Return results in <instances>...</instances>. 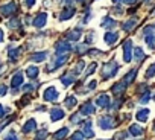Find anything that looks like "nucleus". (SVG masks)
<instances>
[{"mask_svg": "<svg viewBox=\"0 0 155 140\" xmlns=\"http://www.w3.org/2000/svg\"><path fill=\"white\" fill-rule=\"evenodd\" d=\"M61 82L67 87V85H70V84H73L74 82V76H73V73H67V75H64L62 78H61Z\"/></svg>", "mask_w": 155, "mask_h": 140, "instance_id": "27", "label": "nucleus"}, {"mask_svg": "<svg viewBox=\"0 0 155 140\" xmlns=\"http://www.w3.org/2000/svg\"><path fill=\"white\" fill-rule=\"evenodd\" d=\"M113 2H116V3H117V2H120V0H113Z\"/></svg>", "mask_w": 155, "mask_h": 140, "instance_id": "45", "label": "nucleus"}, {"mask_svg": "<svg viewBox=\"0 0 155 140\" xmlns=\"http://www.w3.org/2000/svg\"><path fill=\"white\" fill-rule=\"evenodd\" d=\"M135 76H137V68H132V70H129V73H126L125 76H123V84L125 85H129L134 79H135Z\"/></svg>", "mask_w": 155, "mask_h": 140, "instance_id": "11", "label": "nucleus"}, {"mask_svg": "<svg viewBox=\"0 0 155 140\" xmlns=\"http://www.w3.org/2000/svg\"><path fill=\"white\" fill-rule=\"evenodd\" d=\"M117 70H119V64H117L114 59H111L110 62H107V64L104 65V68H102V76H104V79L113 78V76L117 73Z\"/></svg>", "mask_w": 155, "mask_h": 140, "instance_id": "1", "label": "nucleus"}, {"mask_svg": "<svg viewBox=\"0 0 155 140\" xmlns=\"http://www.w3.org/2000/svg\"><path fill=\"white\" fill-rule=\"evenodd\" d=\"M34 3H35V0H26V6H28V8H32Z\"/></svg>", "mask_w": 155, "mask_h": 140, "instance_id": "39", "label": "nucleus"}, {"mask_svg": "<svg viewBox=\"0 0 155 140\" xmlns=\"http://www.w3.org/2000/svg\"><path fill=\"white\" fill-rule=\"evenodd\" d=\"M146 2H149V0H146Z\"/></svg>", "mask_w": 155, "mask_h": 140, "instance_id": "49", "label": "nucleus"}, {"mask_svg": "<svg viewBox=\"0 0 155 140\" xmlns=\"http://www.w3.org/2000/svg\"><path fill=\"white\" fill-rule=\"evenodd\" d=\"M64 105L67 107V108H73L74 105H76V98L74 96H67V99H65V102H64Z\"/></svg>", "mask_w": 155, "mask_h": 140, "instance_id": "30", "label": "nucleus"}, {"mask_svg": "<svg viewBox=\"0 0 155 140\" xmlns=\"http://www.w3.org/2000/svg\"><path fill=\"white\" fill-rule=\"evenodd\" d=\"M2 41H3V31L0 29V43H2Z\"/></svg>", "mask_w": 155, "mask_h": 140, "instance_id": "43", "label": "nucleus"}, {"mask_svg": "<svg viewBox=\"0 0 155 140\" xmlns=\"http://www.w3.org/2000/svg\"><path fill=\"white\" fill-rule=\"evenodd\" d=\"M153 76H155V62L147 67L146 73H144V78H146V79H150V78H153Z\"/></svg>", "mask_w": 155, "mask_h": 140, "instance_id": "28", "label": "nucleus"}, {"mask_svg": "<svg viewBox=\"0 0 155 140\" xmlns=\"http://www.w3.org/2000/svg\"><path fill=\"white\" fill-rule=\"evenodd\" d=\"M84 65H85V64H84V61H79V62H78V65L74 67V73H81Z\"/></svg>", "mask_w": 155, "mask_h": 140, "instance_id": "35", "label": "nucleus"}, {"mask_svg": "<svg viewBox=\"0 0 155 140\" xmlns=\"http://www.w3.org/2000/svg\"><path fill=\"white\" fill-rule=\"evenodd\" d=\"M96 85H97V82H96V81H93V82H90V85H88V88H90V90H93V88H94Z\"/></svg>", "mask_w": 155, "mask_h": 140, "instance_id": "41", "label": "nucleus"}, {"mask_svg": "<svg viewBox=\"0 0 155 140\" xmlns=\"http://www.w3.org/2000/svg\"><path fill=\"white\" fill-rule=\"evenodd\" d=\"M34 129H37V122H35L34 119H29V120L23 125V132H31V131H34Z\"/></svg>", "mask_w": 155, "mask_h": 140, "instance_id": "20", "label": "nucleus"}, {"mask_svg": "<svg viewBox=\"0 0 155 140\" xmlns=\"http://www.w3.org/2000/svg\"><path fill=\"white\" fill-rule=\"evenodd\" d=\"M144 52H143V49L141 47H135L134 49V59L137 61V62H141L143 59H144Z\"/></svg>", "mask_w": 155, "mask_h": 140, "instance_id": "23", "label": "nucleus"}, {"mask_svg": "<svg viewBox=\"0 0 155 140\" xmlns=\"http://www.w3.org/2000/svg\"><path fill=\"white\" fill-rule=\"evenodd\" d=\"M3 95H6V85H0V96H3Z\"/></svg>", "mask_w": 155, "mask_h": 140, "instance_id": "38", "label": "nucleus"}, {"mask_svg": "<svg viewBox=\"0 0 155 140\" xmlns=\"http://www.w3.org/2000/svg\"><path fill=\"white\" fill-rule=\"evenodd\" d=\"M21 84H23V73H21V72H17V73L12 76L11 85H12V88H17V87H20Z\"/></svg>", "mask_w": 155, "mask_h": 140, "instance_id": "15", "label": "nucleus"}, {"mask_svg": "<svg viewBox=\"0 0 155 140\" xmlns=\"http://www.w3.org/2000/svg\"><path fill=\"white\" fill-rule=\"evenodd\" d=\"M94 110H96V107H94L91 102H87V104H84V105L81 107V114H84V116H90V114L94 113Z\"/></svg>", "mask_w": 155, "mask_h": 140, "instance_id": "13", "label": "nucleus"}, {"mask_svg": "<svg viewBox=\"0 0 155 140\" xmlns=\"http://www.w3.org/2000/svg\"><path fill=\"white\" fill-rule=\"evenodd\" d=\"M153 129H155V123H153Z\"/></svg>", "mask_w": 155, "mask_h": 140, "instance_id": "47", "label": "nucleus"}, {"mask_svg": "<svg viewBox=\"0 0 155 140\" xmlns=\"http://www.w3.org/2000/svg\"><path fill=\"white\" fill-rule=\"evenodd\" d=\"M110 104H111V101H110V96L108 95H101L97 99H96V105L97 107H102V108H107V107H110Z\"/></svg>", "mask_w": 155, "mask_h": 140, "instance_id": "8", "label": "nucleus"}, {"mask_svg": "<svg viewBox=\"0 0 155 140\" xmlns=\"http://www.w3.org/2000/svg\"><path fill=\"white\" fill-rule=\"evenodd\" d=\"M67 134H68V129H67V128H61V129H58V131L53 134V140H62Z\"/></svg>", "mask_w": 155, "mask_h": 140, "instance_id": "24", "label": "nucleus"}, {"mask_svg": "<svg viewBox=\"0 0 155 140\" xmlns=\"http://www.w3.org/2000/svg\"><path fill=\"white\" fill-rule=\"evenodd\" d=\"M116 25H117V22L113 20V18H110V17L104 18V22H102V26H104V28H114Z\"/></svg>", "mask_w": 155, "mask_h": 140, "instance_id": "29", "label": "nucleus"}, {"mask_svg": "<svg viewBox=\"0 0 155 140\" xmlns=\"http://www.w3.org/2000/svg\"><path fill=\"white\" fill-rule=\"evenodd\" d=\"M123 2H125V3H128V5H132V3H135V2H137V0H123Z\"/></svg>", "mask_w": 155, "mask_h": 140, "instance_id": "42", "label": "nucleus"}, {"mask_svg": "<svg viewBox=\"0 0 155 140\" xmlns=\"http://www.w3.org/2000/svg\"><path fill=\"white\" fill-rule=\"evenodd\" d=\"M82 134H84V138H91V137L94 135V132L91 131V122H90V120H87V123H85V126H84Z\"/></svg>", "mask_w": 155, "mask_h": 140, "instance_id": "21", "label": "nucleus"}, {"mask_svg": "<svg viewBox=\"0 0 155 140\" xmlns=\"http://www.w3.org/2000/svg\"><path fill=\"white\" fill-rule=\"evenodd\" d=\"M125 90H126V85H125L123 82H117V84H114L113 88H111V92H113L114 96H122V95L125 93Z\"/></svg>", "mask_w": 155, "mask_h": 140, "instance_id": "10", "label": "nucleus"}, {"mask_svg": "<svg viewBox=\"0 0 155 140\" xmlns=\"http://www.w3.org/2000/svg\"><path fill=\"white\" fill-rule=\"evenodd\" d=\"M81 35H82L81 29H74V31H70V34H68L67 37H68V40H71V41H78V40L81 38Z\"/></svg>", "mask_w": 155, "mask_h": 140, "instance_id": "25", "label": "nucleus"}, {"mask_svg": "<svg viewBox=\"0 0 155 140\" xmlns=\"http://www.w3.org/2000/svg\"><path fill=\"white\" fill-rule=\"evenodd\" d=\"M126 135H128V134H126L125 131H122V132H117V134H116V137H114L113 140H123Z\"/></svg>", "mask_w": 155, "mask_h": 140, "instance_id": "37", "label": "nucleus"}, {"mask_svg": "<svg viewBox=\"0 0 155 140\" xmlns=\"http://www.w3.org/2000/svg\"><path fill=\"white\" fill-rule=\"evenodd\" d=\"M153 15H155V11H153Z\"/></svg>", "mask_w": 155, "mask_h": 140, "instance_id": "48", "label": "nucleus"}, {"mask_svg": "<svg viewBox=\"0 0 155 140\" xmlns=\"http://www.w3.org/2000/svg\"><path fill=\"white\" fill-rule=\"evenodd\" d=\"M131 59H132V41L126 40L123 43V61L131 62Z\"/></svg>", "mask_w": 155, "mask_h": 140, "instance_id": "3", "label": "nucleus"}, {"mask_svg": "<svg viewBox=\"0 0 155 140\" xmlns=\"http://www.w3.org/2000/svg\"><path fill=\"white\" fill-rule=\"evenodd\" d=\"M153 101H155V95H153Z\"/></svg>", "mask_w": 155, "mask_h": 140, "instance_id": "46", "label": "nucleus"}, {"mask_svg": "<svg viewBox=\"0 0 155 140\" xmlns=\"http://www.w3.org/2000/svg\"><path fill=\"white\" fill-rule=\"evenodd\" d=\"M129 132H131L134 137H138V135H143L144 129H143L140 125H131V126H129Z\"/></svg>", "mask_w": 155, "mask_h": 140, "instance_id": "22", "label": "nucleus"}, {"mask_svg": "<svg viewBox=\"0 0 155 140\" xmlns=\"http://www.w3.org/2000/svg\"><path fill=\"white\" fill-rule=\"evenodd\" d=\"M74 12H76L74 6H65V8L61 11V14H59V20H61V22H65V20H68L70 17H73Z\"/></svg>", "mask_w": 155, "mask_h": 140, "instance_id": "6", "label": "nucleus"}, {"mask_svg": "<svg viewBox=\"0 0 155 140\" xmlns=\"http://www.w3.org/2000/svg\"><path fill=\"white\" fill-rule=\"evenodd\" d=\"M17 9H18V8H17V3H15V2H9L8 5H5V6L0 8V14L9 17V15L15 14V12H17Z\"/></svg>", "mask_w": 155, "mask_h": 140, "instance_id": "4", "label": "nucleus"}, {"mask_svg": "<svg viewBox=\"0 0 155 140\" xmlns=\"http://www.w3.org/2000/svg\"><path fill=\"white\" fill-rule=\"evenodd\" d=\"M21 50H23V47H11V49H9V59H11V61L18 59Z\"/></svg>", "mask_w": 155, "mask_h": 140, "instance_id": "18", "label": "nucleus"}, {"mask_svg": "<svg viewBox=\"0 0 155 140\" xmlns=\"http://www.w3.org/2000/svg\"><path fill=\"white\" fill-rule=\"evenodd\" d=\"M5 113H6V110H5V108H3L2 105H0V119H2V117L5 116Z\"/></svg>", "mask_w": 155, "mask_h": 140, "instance_id": "40", "label": "nucleus"}, {"mask_svg": "<svg viewBox=\"0 0 155 140\" xmlns=\"http://www.w3.org/2000/svg\"><path fill=\"white\" fill-rule=\"evenodd\" d=\"M135 117H137L138 122H146L147 117H149V110H147V108H141V110H138L137 114H135Z\"/></svg>", "mask_w": 155, "mask_h": 140, "instance_id": "16", "label": "nucleus"}, {"mask_svg": "<svg viewBox=\"0 0 155 140\" xmlns=\"http://www.w3.org/2000/svg\"><path fill=\"white\" fill-rule=\"evenodd\" d=\"M46 22H47V14H46V12H41V14H38V15L34 18L32 25H34L35 28H43V26L46 25Z\"/></svg>", "mask_w": 155, "mask_h": 140, "instance_id": "7", "label": "nucleus"}, {"mask_svg": "<svg viewBox=\"0 0 155 140\" xmlns=\"http://www.w3.org/2000/svg\"><path fill=\"white\" fill-rule=\"evenodd\" d=\"M97 125H99L104 131H107V129L114 128V126L117 125V122H116L114 117H111V116H101L99 120H97Z\"/></svg>", "mask_w": 155, "mask_h": 140, "instance_id": "2", "label": "nucleus"}, {"mask_svg": "<svg viewBox=\"0 0 155 140\" xmlns=\"http://www.w3.org/2000/svg\"><path fill=\"white\" fill-rule=\"evenodd\" d=\"M38 73H40V70H38L37 65H29V67L26 68V75H28V78H31V79L37 78Z\"/></svg>", "mask_w": 155, "mask_h": 140, "instance_id": "19", "label": "nucleus"}, {"mask_svg": "<svg viewBox=\"0 0 155 140\" xmlns=\"http://www.w3.org/2000/svg\"><path fill=\"white\" fill-rule=\"evenodd\" d=\"M71 50V46L68 44V43H65V41H61V43H58L56 44V53L59 55L61 52L64 53V52H70Z\"/></svg>", "mask_w": 155, "mask_h": 140, "instance_id": "17", "label": "nucleus"}, {"mask_svg": "<svg viewBox=\"0 0 155 140\" xmlns=\"http://www.w3.org/2000/svg\"><path fill=\"white\" fill-rule=\"evenodd\" d=\"M8 26H9L11 29H17V28L20 26V22H18L17 18H11V20L8 22Z\"/></svg>", "mask_w": 155, "mask_h": 140, "instance_id": "32", "label": "nucleus"}, {"mask_svg": "<svg viewBox=\"0 0 155 140\" xmlns=\"http://www.w3.org/2000/svg\"><path fill=\"white\" fill-rule=\"evenodd\" d=\"M149 99H150V92H146V93H143V95H141L140 102H141V104H146Z\"/></svg>", "mask_w": 155, "mask_h": 140, "instance_id": "34", "label": "nucleus"}, {"mask_svg": "<svg viewBox=\"0 0 155 140\" xmlns=\"http://www.w3.org/2000/svg\"><path fill=\"white\" fill-rule=\"evenodd\" d=\"M137 23H138V20L134 17V18H131V20H128V22H125L123 25H122V29L125 31V32H131L135 26H137Z\"/></svg>", "mask_w": 155, "mask_h": 140, "instance_id": "12", "label": "nucleus"}, {"mask_svg": "<svg viewBox=\"0 0 155 140\" xmlns=\"http://www.w3.org/2000/svg\"><path fill=\"white\" fill-rule=\"evenodd\" d=\"M104 40H105V43L107 44H114L117 40H119V34L117 32H107L105 34V37H104Z\"/></svg>", "mask_w": 155, "mask_h": 140, "instance_id": "14", "label": "nucleus"}, {"mask_svg": "<svg viewBox=\"0 0 155 140\" xmlns=\"http://www.w3.org/2000/svg\"><path fill=\"white\" fill-rule=\"evenodd\" d=\"M49 53L47 52H37V53H34V56L31 58L32 61H35V62H41V61H44L46 59V56H47Z\"/></svg>", "mask_w": 155, "mask_h": 140, "instance_id": "26", "label": "nucleus"}, {"mask_svg": "<svg viewBox=\"0 0 155 140\" xmlns=\"http://www.w3.org/2000/svg\"><path fill=\"white\" fill-rule=\"evenodd\" d=\"M58 96H59V93L56 92L55 87H49V88H46V92H44V95H43L44 101H47V102H53V101H56Z\"/></svg>", "mask_w": 155, "mask_h": 140, "instance_id": "5", "label": "nucleus"}, {"mask_svg": "<svg viewBox=\"0 0 155 140\" xmlns=\"http://www.w3.org/2000/svg\"><path fill=\"white\" fill-rule=\"evenodd\" d=\"M96 65H97V64H96V62H93V64L88 67V70L85 72V76H88V75H91V73L94 72V70H96Z\"/></svg>", "mask_w": 155, "mask_h": 140, "instance_id": "36", "label": "nucleus"}, {"mask_svg": "<svg viewBox=\"0 0 155 140\" xmlns=\"http://www.w3.org/2000/svg\"><path fill=\"white\" fill-rule=\"evenodd\" d=\"M62 117H64V110H61L59 107H55V108L50 110V119H52V122H56V120H59Z\"/></svg>", "mask_w": 155, "mask_h": 140, "instance_id": "9", "label": "nucleus"}, {"mask_svg": "<svg viewBox=\"0 0 155 140\" xmlns=\"http://www.w3.org/2000/svg\"><path fill=\"white\" fill-rule=\"evenodd\" d=\"M146 43L150 49H155V34H150V35H146Z\"/></svg>", "mask_w": 155, "mask_h": 140, "instance_id": "31", "label": "nucleus"}, {"mask_svg": "<svg viewBox=\"0 0 155 140\" xmlns=\"http://www.w3.org/2000/svg\"><path fill=\"white\" fill-rule=\"evenodd\" d=\"M76 2H79V3H84V2H85V0H76Z\"/></svg>", "mask_w": 155, "mask_h": 140, "instance_id": "44", "label": "nucleus"}, {"mask_svg": "<svg viewBox=\"0 0 155 140\" xmlns=\"http://www.w3.org/2000/svg\"><path fill=\"white\" fill-rule=\"evenodd\" d=\"M3 140H18V137H17L15 131H9V132L5 135V138H3Z\"/></svg>", "mask_w": 155, "mask_h": 140, "instance_id": "33", "label": "nucleus"}]
</instances>
